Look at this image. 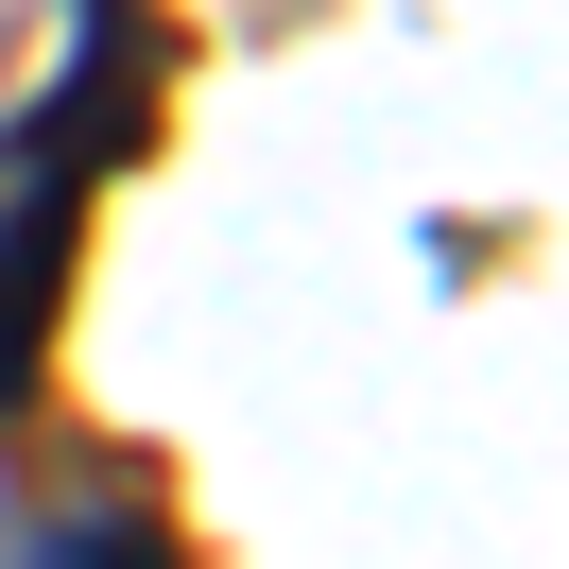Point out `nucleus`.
Returning <instances> with one entry per match:
<instances>
[{
    "label": "nucleus",
    "instance_id": "f257e3e1",
    "mask_svg": "<svg viewBox=\"0 0 569 569\" xmlns=\"http://www.w3.org/2000/svg\"><path fill=\"white\" fill-rule=\"evenodd\" d=\"M0 569H190V552L139 518V500H104V518H36V535H0Z\"/></svg>",
    "mask_w": 569,
    "mask_h": 569
}]
</instances>
